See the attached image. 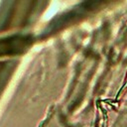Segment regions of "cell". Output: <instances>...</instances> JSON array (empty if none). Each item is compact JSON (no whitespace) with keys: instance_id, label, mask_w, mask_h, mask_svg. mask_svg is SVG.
Instances as JSON below:
<instances>
[{"instance_id":"1","label":"cell","mask_w":127,"mask_h":127,"mask_svg":"<svg viewBox=\"0 0 127 127\" xmlns=\"http://www.w3.org/2000/svg\"><path fill=\"white\" fill-rule=\"evenodd\" d=\"M26 40L24 37H15L13 39H8L0 42V55L7 54L10 52H17L19 49H23L25 47Z\"/></svg>"}]
</instances>
